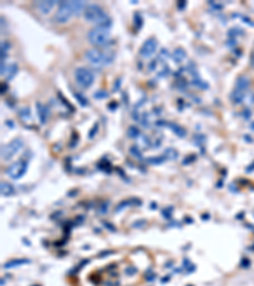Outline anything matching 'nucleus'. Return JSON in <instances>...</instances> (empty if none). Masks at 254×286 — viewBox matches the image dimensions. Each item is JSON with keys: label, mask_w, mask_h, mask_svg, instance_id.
Returning <instances> with one entry per match:
<instances>
[{"label": "nucleus", "mask_w": 254, "mask_h": 286, "mask_svg": "<svg viewBox=\"0 0 254 286\" xmlns=\"http://www.w3.org/2000/svg\"><path fill=\"white\" fill-rule=\"evenodd\" d=\"M84 18L87 22L97 24V27H111V19L107 13L97 4H89L84 9Z\"/></svg>", "instance_id": "f257e3e1"}, {"label": "nucleus", "mask_w": 254, "mask_h": 286, "mask_svg": "<svg viewBox=\"0 0 254 286\" xmlns=\"http://www.w3.org/2000/svg\"><path fill=\"white\" fill-rule=\"evenodd\" d=\"M85 58L89 61V64L94 68L99 69L103 66L111 65L114 60V52L112 51H99L97 48H90L85 52Z\"/></svg>", "instance_id": "f03ea898"}, {"label": "nucleus", "mask_w": 254, "mask_h": 286, "mask_svg": "<svg viewBox=\"0 0 254 286\" xmlns=\"http://www.w3.org/2000/svg\"><path fill=\"white\" fill-rule=\"evenodd\" d=\"M88 40L92 45L97 47L106 46L109 40H111V31L109 27H94L89 31L88 33Z\"/></svg>", "instance_id": "7ed1b4c3"}, {"label": "nucleus", "mask_w": 254, "mask_h": 286, "mask_svg": "<svg viewBox=\"0 0 254 286\" xmlns=\"http://www.w3.org/2000/svg\"><path fill=\"white\" fill-rule=\"evenodd\" d=\"M73 15H75L73 2H60L57 10H56V14H55V22L60 23V24L66 23L70 21Z\"/></svg>", "instance_id": "20e7f679"}, {"label": "nucleus", "mask_w": 254, "mask_h": 286, "mask_svg": "<svg viewBox=\"0 0 254 286\" xmlns=\"http://www.w3.org/2000/svg\"><path fill=\"white\" fill-rule=\"evenodd\" d=\"M75 80L81 88H89L94 83V75L87 68H78L75 70Z\"/></svg>", "instance_id": "39448f33"}, {"label": "nucleus", "mask_w": 254, "mask_h": 286, "mask_svg": "<svg viewBox=\"0 0 254 286\" xmlns=\"http://www.w3.org/2000/svg\"><path fill=\"white\" fill-rule=\"evenodd\" d=\"M23 148V140L22 139H15L13 141H10L9 144H6L2 148V158L3 160H10V159L18 154L21 149Z\"/></svg>", "instance_id": "423d86ee"}, {"label": "nucleus", "mask_w": 254, "mask_h": 286, "mask_svg": "<svg viewBox=\"0 0 254 286\" xmlns=\"http://www.w3.org/2000/svg\"><path fill=\"white\" fill-rule=\"evenodd\" d=\"M27 168H28V162L24 160V159H21V160L13 163L9 168H8L6 174L14 181L21 179L25 174V172H27Z\"/></svg>", "instance_id": "0eeeda50"}, {"label": "nucleus", "mask_w": 254, "mask_h": 286, "mask_svg": "<svg viewBox=\"0 0 254 286\" xmlns=\"http://www.w3.org/2000/svg\"><path fill=\"white\" fill-rule=\"evenodd\" d=\"M158 48V42L155 38H149L144 42V45L140 48V56L144 58H149L155 54Z\"/></svg>", "instance_id": "6e6552de"}, {"label": "nucleus", "mask_w": 254, "mask_h": 286, "mask_svg": "<svg viewBox=\"0 0 254 286\" xmlns=\"http://www.w3.org/2000/svg\"><path fill=\"white\" fill-rule=\"evenodd\" d=\"M55 5H56L55 0H46V2H39L37 4V8L42 14H48L51 10H52V8Z\"/></svg>", "instance_id": "1a4fd4ad"}, {"label": "nucleus", "mask_w": 254, "mask_h": 286, "mask_svg": "<svg viewBox=\"0 0 254 286\" xmlns=\"http://www.w3.org/2000/svg\"><path fill=\"white\" fill-rule=\"evenodd\" d=\"M36 108H37V115H38L39 122L42 125H45L47 122V117H48V108L39 102L36 104Z\"/></svg>", "instance_id": "9d476101"}, {"label": "nucleus", "mask_w": 254, "mask_h": 286, "mask_svg": "<svg viewBox=\"0 0 254 286\" xmlns=\"http://www.w3.org/2000/svg\"><path fill=\"white\" fill-rule=\"evenodd\" d=\"M0 191H2V195H3V196H6V197L15 195L14 187L12 186L10 183H8V182H2V184H0Z\"/></svg>", "instance_id": "9b49d317"}, {"label": "nucleus", "mask_w": 254, "mask_h": 286, "mask_svg": "<svg viewBox=\"0 0 254 286\" xmlns=\"http://www.w3.org/2000/svg\"><path fill=\"white\" fill-rule=\"evenodd\" d=\"M166 127L170 129L177 136H179V137H184L185 136V130L182 127V126H179V125L170 122V123H166Z\"/></svg>", "instance_id": "f8f14e48"}, {"label": "nucleus", "mask_w": 254, "mask_h": 286, "mask_svg": "<svg viewBox=\"0 0 254 286\" xmlns=\"http://www.w3.org/2000/svg\"><path fill=\"white\" fill-rule=\"evenodd\" d=\"M249 87V79L247 77H240L238 79V81H236V90H241L244 92L245 89H247Z\"/></svg>", "instance_id": "ddd939ff"}, {"label": "nucleus", "mask_w": 254, "mask_h": 286, "mask_svg": "<svg viewBox=\"0 0 254 286\" xmlns=\"http://www.w3.org/2000/svg\"><path fill=\"white\" fill-rule=\"evenodd\" d=\"M244 98H245V93H244V92H241V90H236L235 89L233 92V94H231V99H233V102L235 104L241 103L243 100H244Z\"/></svg>", "instance_id": "4468645a"}, {"label": "nucleus", "mask_w": 254, "mask_h": 286, "mask_svg": "<svg viewBox=\"0 0 254 286\" xmlns=\"http://www.w3.org/2000/svg\"><path fill=\"white\" fill-rule=\"evenodd\" d=\"M17 71H18V64H12L9 68L6 69L4 77L6 78V80H12L14 78V75L17 74Z\"/></svg>", "instance_id": "2eb2a0df"}, {"label": "nucleus", "mask_w": 254, "mask_h": 286, "mask_svg": "<svg viewBox=\"0 0 254 286\" xmlns=\"http://www.w3.org/2000/svg\"><path fill=\"white\" fill-rule=\"evenodd\" d=\"M172 57H173V60H174L177 64H179V62L183 60V58H185L184 50H183V48H175V51L173 52Z\"/></svg>", "instance_id": "dca6fc26"}, {"label": "nucleus", "mask_w": 254, "mask_h": 286, "mask_svg": "<svg viewBox=\"0 0 254 286\" xmlns=\"http://www.w3.org/2000/svg\"><path fill=\"white\" fill-rule=\"evenodd\" d=\"M19 117L23 121H29L32 119V115H31V108L29 107H23L19 109Z\"/></svg>", "instance_id": "f3484780"}, {"label": "nucleus", "mask_w": 254, "mask_h": 286, "mask_svg": "<svg viewBox=\"0 0 254 286\" xmlns=\"http://www.w3.org/2000/svg\"><path fill=\"white\" fill-rule=\"evenodd\" d=\"M24 263H29V259H13V261H9L8 263H5L4 267L5 268H12V267L19 266V265H24Z\"/></svg>", "instance_id": "a211bd4d"}, {"label": "nucleus", "mask_w": 254, "mask_h": 286, "mask_svg": "<svg viewBox=\"0 0 254 286\" xmlns=\"http://www.w3.org/2000/svg\"><path fill=\"white\" fill-rule=\"evenodd\" d=\"M165 156L164 155H160V156H152V158H149L148 159V163H150V164H154V165H156V164H162L164 160H165Z\"/></svg>", "instance_id": "6ab92c4d"}, {"label": "nucleus", "mask_w": 254, "mask_h": 286, "mask_svg": "<svg viewBox=\"0 0 254 286\" xmlns=\"http://www.w3.org/2000/svg\"><path fill=\"white\" fill-rule=\"evenodd\" d=\"M166 159H170V160H173V159H175L178 156V151L173 148H169L165 150V155H164Z\"/></svg>", "instance_id": "aec40b11"}, {"label": "nucleus", "mask_w": 254, "mask_h": 286, "mask_svg": "<svg viewBox=\"0 0 254 286\" xmlns=\"http://www.w3.org/2000/svg\"><path fill=\"white\" fill-rule=\"evenodd\" d=\"M127 135H129L130 137H139L140 136V131L137 127H135V126H130L129 130H127Z\"/></svg>", "instance_id": "412c9836"}, {"label": "nucleus", "mask_w": 254, "mask_h": 286, "mask_svg": "<svg viewBox=\"0 0 254 286\" xmlns=\"http://www.w3.org/2000/svg\"><path fill=\"white\" fill-rule=\"evenodd\" d=\"M74 97L76 98V99H78L79 100V103H80V106H83V107H85V106H88L89 104V102H88V99L87 98H84L80 93H75L74 94Z\"/></svg>", "instance_id": "4be33fe9"}, {"label": "nucleus", "mask_w": 254, "mask_h": 286, "mask_svg": "<svg viewBox=\"0 0 254 286\" xmlns=\"http://www.w3.org/2000/svg\"><path fill=\"white\" fill-rule=\"evenodd\" d=\"M130 153H131L135 158H139V159L142 158V155H141V153H140V150L137 149V146H132V148L130 149Z\"/></svg>", "instance_id": "5701e85b"}, {"label": "nucleus", "mask_w": 254, "mask_h": 286, "mask_svg": "<svg viewBox=\"0 0 254 286\" xmlns=\"http://www.w3.org/2000/svg\"><path fill=\"white\" fill-rule=\"evenodd\" d=\"M193 85L200 87V88H207V87H208L205 81H202V80H200V79H197V78L193 79Z\"/></svg>", "instance_id": "b1692460"}, {"label": "nucleus", "mask_w": 254, "mask_h": 286, "mask_svg": "<svg viewBox=\"0 0 254 286\" xmlns=\"http://www.w3.org/2000/svg\"><path fill=\"white\" fill-rule=\"evenodd\" d=\"M108 97V93L106 90H99V92H97V93L94 94V98L95 99H103V98H107Z\"/></svg>", "instance_id": "393cba45"}, {"label": "nucleus", "mask_w": 254, "mask_h": 286, "mask_svg": "<svg viewBox=\"0 0 254 286\" xmlns=\"http://www.w3.org/2000/svg\"><path fill=\"white\" fill-rule=\"evenodd\" d=\"M97 132H98V123H95V125L92 127V130L89 131V139H93V137H94Z\"/></svg>", "instance_id": "a878e982"}, {"label": "nucleus", "mask_w": 254, "mask_h": 286, "mask_svg": "<svg viewBox=\"0 0 254 286\" xmlns=\"http://www.w3.org/2000/svg\"><path fill=\"white\" fill-rule=\"evenodd\" d=\"M120 85H121V79H118V80H116V84L113 87V92H116L117 89H120Z\"/></svg>", "instance_id": "bb28decb"}, {"label": "nucleus", "mask_w": 254, "mask_h": 286, "mask_svg": "<svg viewBox=\"0 0 254 286\" xmlns=\"http://www.w3.org/2000/svg\"><path fill=\"white\" fill-rule=\"evenodd\" d=\"M250 62H252V66L254 68V51H253V54H252V60H250Z\"/></svg>", "instance_id": "cd10ccee"}, {"label": "nucleus", "mask_w": 254, "mask_h": 286, "mask_svg": "<svg viewBox=\"0 0 254 286\" xmlns=\"http://www.w3.org/2000/svg\"><path fill=\"white\" fill-rule=\"evenodd\" d=\"M184 4H185V3H181V4H179V8H183V6H184Z\"/></svg>", "instance_id": "c85d7f7f"}]
</instances>
